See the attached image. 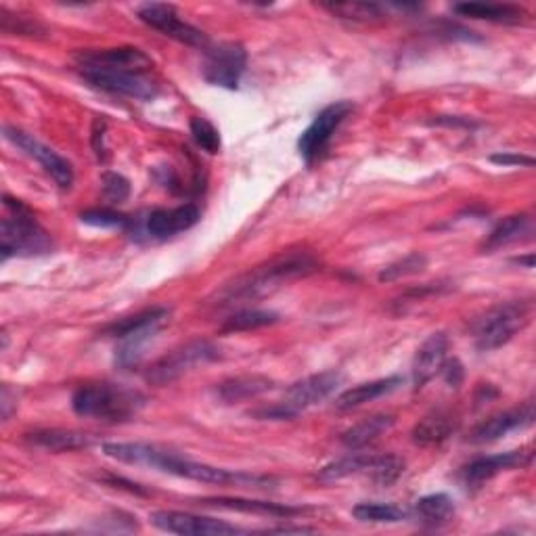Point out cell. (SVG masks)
I'll return each mask as SVG.
<instances>
[{"instance_id": "6da1fadb", "label": "cell", "mask_w": 536, "mask_h": 536, "mask_svg": "<svg viewBox=\"0 0 536 536\" xmlns=\"http://www.w3.org/2000/svg\"><path fill=\"white\" fill-rule=\"evenodd\" d=\"M103 453L111 459L128 465H145L151 469H158L162 474H170L176 478H185L193 482L204 484H218V486H241V488H271L275 482L268 476L258 474H245V472H231L225 467H214L208 463L191 461L183 455H178L168 449H160L155 444L145 442H107L103 444Z\"/></svg>"}, {"instance_id": "7a4b0ae2", "label": "cell", "mask_w": 536, "mask_h": 536, "mask_svg": "<svg viewBox=\"0 0 536 536\" xmlns=\"http://www.w3.org/2000/svg\"><path fill=\"white\" fill-rule=\"evenodd\" d=\"M319 271V262L308 254H287L268 260L252 271L235 277L222 285L212 298L218 308H229L243 302H254L275 294L283 285L296 279H304Z\"/></svg>"}, {"instance_id": "3957f363", "label": "cell", "mask_w": 536, "mask_h": 536, "mask_svg": "<svg viewBox=\"0 0 536 536\" xmlns=\"http://www.w3.org/2000/svg\"><path fill=\"white\" fill-rule=\"evenodd\" d=\"M145 396L139 390L111 382L82 384L72 396V409L80 417L105 423H124L137 417L145 407Z\"/></svg>"}, {"instance_id": "277c9868", "label": "cell", "mask_w": 536, "mask_h": 536, "mask_svg": "<svg viewBox=\"0 0 536 536\" xmlns=\"http://www.w3.org/2000/svg\"><path fill=\"white\" fill-rule=\"evenodd\" d=\"M7 216L0 227V252L3 260L13 256H42L53 250V239L44 231L32 210L19 199L5 197Z\"/></svg>"}, {"instance_id": "5b68a950", "label": "cell", "mask_w": 536, "mask_h": 536, "mask_svg": "<svg viewBox=\"0 0 536 536\" xmlns=\"http://www.w3.org/2000/svg\"><path fill=\"white\" fill-rule=\"evenodd\" d=\"M532 321L530 300H511L488 308L472 323L478 350L490 352L505 346Z\"/></svg>"}, {"instance_id": "8992f818", "label": "cell", "mask_w": 536, "mask_h": 536, "mask_svg": "<svg viewBox=\"0 0 536 536\" xmlns=\"http://www.w3.org/2000/svg\"><path fill=\"white\" fill-rule=\"evenodd\" d=\"M78 70H80V76L84 82L97 88V91H103L109 95L151 101L160 93L158 84L149 78V74L132 72V70H118V67L91 65V63H78Z\"/></svg>"}, {"instance_id": "52a82bcc", "label": "cell", "mask_w": 536, "mask_h": 536, "mask_svg": "<svg viewBox=\"0 0 536 536\" xmlns=\"http://www.w3.org/2000/svg\"><path fill=\"white\" fill-rule=\"evenodd\" d=\"M218 359V348L208 340H193L189 344H183L174 348L172 352L164 354L162 359L155 361L147 373L145 379L151 386H166L176 382L178 377L193 371L199 365H208Z\"/></svg>"}, {"instance_id": "ba28073f", "label": "cell", "mask_w": 536, "mask_h": 536, "mask_svg": "<svg viewBox=\"0 0 536 536\" xmlns=\"http://www.w3.org/2000/svg\"><path fill=\"white\" fill-rule=\"evenodd\" d=\"M354 105L350 101H335L327 105L323 111H319V116L315 118L298 139V151L302 155V160L306 164H312L319 160L329 147L333 134L338 132V128L344 124V120L352 114Z\"/></svg>"}, {"instance_id": "9c48e42d", "label": "cell", "mask_w": 536, "mask_h": 536, "mask_svg": "<svg viewBox=\"0 0 536 536\" xmlns=\"http://www.w3.org/2000/svg\"><path fill=\"white\" fill-rule=\"evenodd\" d=\"M137 13H139V19L143 21V24L162 32L164 36H168L176 42L187 44V47L204 49V51L210 47L208 36L199 28L191 26L189 21H185L181 15H178V11L172 5L147 3V5H141L137 9Z\"/></svg>"}, {"instance_id": "30bf717a", "label": "cell", "mask_w": 536, "mask_h": 536, "mask_svg": "<svg viewBox=\"0 0 536 536\" xmlns=\"http://www.w3.org/2000/svg\"><path fill=\"white\" fill-rule=\"evenodd\" d=\"M3 132H5V139L9 143H13L17 149H21L26 155H30L32 160H36L44 168V172H47L61 189L67 191L74 185V168H72V164L67 162L65 158H61V155L57 151H53L49 145L40 143L36 137H32L30 132L21 130L17 126H5Z\"/></svg>"}, {"instance_id": "8fae6325", "label": "cell", "mask_w": 536, "mask_h": 536, "mask_svg": "<svg viewBox=\"0 0 536 536\" xmlns=\"http://www.w3.org/2000/svg\"><path fill=\"white\" fill-rule=\"evenodd\" d=\"M248 65V53L237 42H222L218 47L206 49L204 78L212 86L237 91L241 76Z\"/></svg>"}, {"instance_id": "7c38bea8", "label": "cell", "mask_w": 536, "mask_h": 536, "mask_svg": "<svg viewBox=\"0 0 536 536\" xmlns=\"http://www.w3.org/2000/svg\"><path fill=\"white\" fill-rule=\"evenodd\" d=\"M342 382H344V375L340 371H323V373L308 375L300 379V382L289 386L281 402L298 417L302 411L319 405V402L335 394V390L342 386Z\"/></svg>"}, {"instance_id": "4fadbf2b", "label": "cell", "mask_w": 536, "mask_h": 536, "mask_svg": "<svg viewBox=\"0 0 536 536\" xmlns=\"http://www.w3.org/2000/svg\"><path fill=\"white\" fill-rule=\"evenodd\" d=\"M151 524L170 534H183V536H222V534H239L241 528L222 522L216 518L193 516V513L183 511H153Z\"/></svg>"}, {"instance_id": "5bb4252c", "label": "cell", "mask_w": 536, "mask_h": 536, "mask_svg": "<svg viewBox=\"0 0 536 536\" xmlns=\"http://www.w3.org/2000/svg\"><path fill=\"white\" fill-rule=\"evenodd\" d=\"M532 461L530 449H520V451H507V453H497L488 457H478L472 463H467L461 469V478L467 488H478L484 482L493 480L501 472H509V469L524 467Z\"/></svg>"}, {"instance_id": "9a60e30c", "label": "cell", "mask_w": 536, "mask_h": 536, "mask_svg": "<svg viewBox=\"0 0 536 536\" xmlns=\"http://www.w3.org/2000/svg\"><path fill=\"white\" fill-rule=\"evenodd\" d=\"M201 218V212L193 204H185L178 208H158L151 210L145 218L141 229L149 239H170L178 233L193 229Z\"/></svg>"}, {"instance_id": "2e32d148", "label": "cell", "mask_w": 536, "mask_h": 536, "mask_svg": "<svg viewBox=\"0 0 536 536\" xmlns=\"http://www.w3.org/2000/svg\"><path fill=\"white\" fill-rule=\"evenodd\" d=\"M532 423H534V405L532 402H526V405H522V407L509 409V411H503V413H497L493 417L484 419L480 426H476L474 432L469 434L467 440L472 444H488V442L501 440L503 436H507L511 432L530 428Z\"/></svg>"}, {"instance_id": "e0dca14e", "label": "cell", "mask_w": 536, "mask_h": 536, "mask_svg": "<svg viewBox=\"0 0 536 536\" xmlns=\"http://www.w3.org/2000/svg\"><path fill=\"white\" fill-rule=\"evenodd\" d=\"M446 356H449V335L444 331L432 333L430 338L419 346L413 359L411 377L415 390L426 388V384L432 382V379L442 371Z\"/></svg>"}, {"instance_id": "ac0fdd59", "label": "cell", "mask_w": 536, "mask_h": 536, "mask_svg": "<svg viewBox=\"0 0 536 536\" xmlns=\"http://www.w3.org/2000/svg\"><path fill=\"white\" fill-rule=\"evenodd\" d=\"M78 63L118 67V70H132L149 74L153 67V59L134 47H116V49H99V51H84L78 57Z\"/></svg>"}, {"instance_id": "d6986e66", "label": "cell", "mask_w": 536, "mask_h": 536, "mask_svg": "<svg viewBox=\"0 0 536 536\" xmlns=\"http://www.w3.org/2000/svg\"><path fill=\"white\" fill-rule=\"evenodd\" d=\"M199 505L229 509V511H239V513H254V516H268V518H296V516H300V513L306 511L304 507H296V505H281V503H271V501H252V499H239V497L199 499Z\"/></svg>"}, {"instance_id": "ffe728a7", "label": "cell", "mask_w": 536, "mask_h": 536, "mask_svg": "<svg viewBox=\"0 0 536 536\" xmlns=\"http://www.w3.org/2000/svg\"><path fill=\"white\" fill-rule=\"evenodd\" d=\"M26 442L36 446L42 451L51 453H70V451H80L88 449V446L95 444L93 434H84L76 430H34L26 434Z\"/></svg>"}, {"instance_id": "44dd1931", "label": "cell", "mask_w": 536, "mask_h": 536, "mask_svg": "<svg viewBox=\"0 0 536 536\" xmlns=\"http://www.w3.org/2000/svg\"><path fill=\"white\" fill-rule=\"evenodd\" d=\"M402 382H405V379H402L400 375H390V377H384V379H375V382L359 384V386H354V388L342 392L338 398H335L333 407L338 411L359 409V407L367 405V402H373L377 398L392 394L396 388L402 386Z\"/></svg>"}, {"instance_id": "7402d4cb", "label": "cell", "mask_w": 536, "mask_h": 536, "mask_svg": "<svg viewBox=\"0 0 536 536\" xmlns=\"http://www.w3.org/2000/svg\"><path fill=\"white\" fill-rule=\"evenodd\" d=\"M275 388V382L266 375H237L229 377L225 382L216 386V396L225 402V405H235V402L252 400Z\"/></svg>"}, {"instance_id": "603a6c76", "label": "cell", "mask_w": 536, "mask_h": 536, "mask_svg": "<svg viewBox=\"0 0 536 536\" xmlns=\"http://www.w3.org/2000/svg\"><path fill=\"white\" fill-rule=\"evenodd\" d=\"M459 430V417L451 411H434L423 417L413 428L411 436L417 446H438Z\"/></svg>"}, {"instance_id": "cb8c5ba5", "label": "cell", "mask_w": 536, "mask_h": 536, "mask_svg": "<svg viewBox=\"0 0 536 536\" xmlns=\"http://www.w3.org/2000/svg\"><path fill=\"white\" fill-rule=\"evenodd\" d=\"M394 426L392 415H371L359 423H354L350 430L342 434V444L350 451L365 449L367 444L386 434Z\"/></svg>"}, {"instance_id": "d4e9b609", "label": "cell", "mask_w": 536, "mask_h": 536, "mask_svg": "<svg viewBox=\"0 0 536 536\" xmlns=\"http://www.w3.org/2000/svg\"><path fill=\"white\" fill-rule=\"evenodd\" d=\"M377 459H379V455H375V453H350L342 459H335V461L327 463L319 472L317 480L331 484V482L344 480V478L354 476V474H369Z\"/></svg>"}, {"instance_id": "484cf974", "label": "cell", "mask_w": 536, "mask_h": 536, "mask_svg": "<svg viewBox=\"0 0 536 536\" xmlns=\"http://www.w3.org/2000/svg\"><path fill=\"white\" fill-rule=\"evenodd\" d=\"M455 13L461 17L484 19L493 21V24H520L526 17V11L513 5H493V3H463L453 7Z\"/></svg>"}, {"instance_id": "4316f807", "label": "cell", "mask_w": 536, "mask_h": 536, "mask_svg": "<svg viewBox=\"0 0 536 536\" xmlns=\"http://www.w3.org/2000/svg\"><path fill=\"white\" fill-rule=\"evenodd\" d=\"M162 325H149V327H143L139 331H132L128 335H124V338H120L118 342V348H116V363L122 367V369H130L134 365H139V361L143 359L145 354V348L153 342L155 335H158Z\"/></svg>"}, {"instance_id": "83f0119b", "label": "cell", "mask_w": 536, "mask_h": 536, "mask_svg": "<svg viewBox=\"0 0 536 536\" xmlns=\"http://www.w3.org/2000/svg\"><path fill=\"white\" fill-rule=\"evenodd\" d=\"M415 513L421 524L438 528V526L449 524L455 518L457 507H455V501L446 493H434V495L421 497L415 503Z\"/></svg>"}, {"instance_id": "f1b7e54d", "label": "cell", "mask_w": 536, "mask_h": 536, "mask_svg": "<svg viewBox=\"0 0 536 536\" xmlns=\"http://www.w3.org/2000/svg\"><path fill=\"white\" fill-rule=\"evenodd\" d=\"M170 317V310L166 306H153V308H145L141 312H137V315L132 317H124V319H118L111 325H107L103 329L105 335H109V338H124V335L132 333V331H139L143 327H149V325H164Z\"/></svg>"}, {"instance_id": "f546056e", "label": "cell", "mask_w": 536, "mask_h": 536, "mask_svg": "<svg viewBox=\"0 0 536 536\" xmlns=\"http://www.w3.org/2000/svg\"><path fill=\"white\" fill-rule=\"evenodd\" d=\"M528 233H530V218L526 214L507 216L499 222L493 231H490V235L484 241V250L505 248V245L520 241Z\"/></svg>"}, {"instance_id": "4dcf8cb0", "label": "cell", "mask_w": 536, "mask_h": 536, "mask_svg": "<svg viewBox=\"0 0 536 536\" xmlns=\"http://www.w3.org/2000/svg\"><path fill=\"white\" fill-rule=\"evenodd\" d=\"M279 323V315L271 310H258V308H241L235 315L225 319L220 331L222 333H241V331H254L262 327H271Z\"/></svg>"}, {"instance_id": "1f68e13d", "label": "cell", "mask_w": 536, "mask_h": 536, "mask_svg": "<svg viewBox=\"0 0 536 536\" xmlns=\"http://www.w3.org/2000/svg\"><path fill=\"white\" fill-rule=\"evenodd\" d=\"M352 516L365 524H398L405 522L409 513L388 503H359L352 509Z\"/></svg>"}, {"instance_id": "d6a6232c", "label": "cell", "mask_w": 536, "mask_h": 536, "mask_svg": "<svg viewBox=\"0 0 536 536\" xmlns=\"http://www.w3.org/2000/svg\"><path fill=\"white\" fill-rule=\"evenodd\" d=\"M321 7L335 17L359 21V24H369V21H377L386 15V7L377 3H327Z\"/></svg>"}, {"instance_id": "836d02e7", "label": "cell", "mask_w": 536, "mask_h": 536, "mask_svg": "<svg viewBox=\"0 0 536 536\" xmlns=\"http://www.w3.org/2000/svg\"><path fill=\"white\" fill-rule=\"evenodd\" d=\"M428 268V256H423L419 252L407 254L405 258H400L392 264H388L382 273H379V281L382 283H392V281H400L405 277H413L419 275Z\"/></svg>"}, {"instance_id": "e575fe53", "label": "cell", "mask_w": 536, "mask_h": 536, "mask_svg": "<svg viewBox=\"0 0 536 536\" xmlns=\"http://www.w3.org/2000/svg\"><path fill=\"white\" fill-rule=\"evenodd\" d=\"M405 472V461L396 455H379L375 465L371 467L369 478L377 486H392L400 476Z\"/></svg>"}, {"instance_id": "d590c367", "label": "cell", "mask_w": 536, "mask_h": 536, "mask_svg": "<svg viewBox=\"0 0 536 536\" xmlns=\"http://www.w3.org/2000/svg\"><path fill=\"white\" fill-rule=\"evenodd\" d=\"M189 126H191L193 141L197 143L199 149H204L210 155L220 153L222 139H220L218 128L212 122H208L206 118H191V124Z\"/></svg>"}, {"instance_id": "8d00e7d4", "label": "cell", "mask_w": 536, "mask_h": 536, "mask_svg": "<svg viewBox=\"0 0 536 536\" xmlns=\"http://www.w3.org/2000/svg\"><path fill=\"white\" fill-rule=\"evenodd\" d=\"M80 220L84 222V225L99 227V229H116V227H128L130 225L128 216L118 214L114 210H107V208L86 210V212L80 214Z\"/></svg>"}, {"instance_id": "74e56055", "label": "cell", "mask_w": 536, "mask_h": 536, "mask_svg": "<svg viewBox=\"0 0 536 536\" xmlns=\"http://www.w3.org/2000/svg\"><path fill=\"white\" fill-rule=\"evenodd\" d=\"M101 185H103V195L111 201V204H122V201H126L130 195L128 178L118 172L103 174Z\"/></svg>"}, {"instance_id": "f35d334b", "label": "cell", "mask_w": 536, "mask_h": 536, "mask_svg": "<svg viewBox=\"0 0 536 536\" xmlns=\"http://www.w3.org/2000/svg\"><path fill=\"white\" fill-rule=\"evenodd\" d=\"M105 132H107V122L103 118H97L93 124V134H91V145L97 155L99 162L107 160V147H105Z\"/></svg>"}, {"instance_id": "ab89813d", "label": "cell", "mask_w": 536, "mask_h": 536, "mask_svg": "<svg viewBox=\"0 0 536 536\" xmlns=\"http://www.w3.org/2000/svg\"><path fill=\"white\" fill-rule=\"evenodd\" d=\"M440 373H442L444 382H446V386H449V388H459L461 382H463V377H465L463 365L457 359H453V361L446 359V363H444V367H442Z\"/></svg>"}, {"instance_id": "60d3db41", "label": "cell", "mask_w": 536, "mask_h": 536, "mask_svg": "<svg viewBox=\"0 0 536 536\" xmlns=\"http://www.w3.org/2000/svg\"><path fill=\"white\" fill-rule=\"evenodd\" d=\"M490 162L499 166H534L532 158L520 153H495L490 155Z\"/></svg>"}, {"instance_id": "b9f144b4", "label": "cell", "mask_w": 536, "mask_h": 536, "mask_svg": "<svg viewBox=\"0 0 536 536\" xmlns=\"http://www.w3.org/2000/svg\"><path fill=\"white\" fill-rule=\"evenodd\" d=\"M11 407H13V394L9 386H3V396H0V409H3V419L7 421L11 417Z\"/></svg>"}, {"instance_id": "7bdbcfd3", "label": "cell", "mask_w": 536, "mask_h": 536, "mask_svg": "<svg viewBox=\"0 0 536 536\" xmlns=\"http://www.w3.org/2000/svg\"><path fill=\"white\" fill-rule=\"evenodd\" d=\"M266 532H312V528H304V526H279V528H268Z\"/></svg>"}]
</instances>
